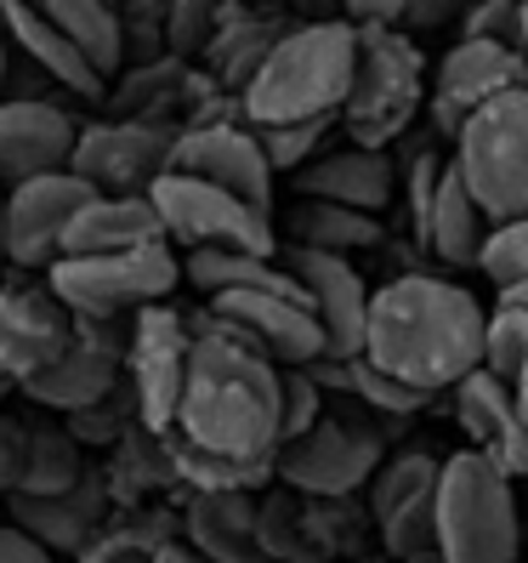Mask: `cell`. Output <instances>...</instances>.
<instances>
[{
    "label": "cell",
    "instance_id": "6da1fadb",
    "mask_svg": "<svg viewBox=\"0 0 528 563\" xmlns=\"http://www.w3.org/2000/svg\"><path fill=\"white\" fill-rule=\"evenodd\" d=\"M177 433L234 461H279L284 444V364L216 319L193 324Z\"/></svg>",
    "mask_w": 528,
    "mask_h": 563
},
{
    "label": "cell",
    "instance_id": "7a4b0ae2",
    "mask_svg": "<svg viewBox=\"0 0 528 563\" xmlns=\"http://www.w3.org/2000/svg\"><path fill=\"white\" fill-rule=\"evenodd\" d=\"M488 347V313L467 285L443 274H404L375 290L364 358L426 393H443L472 376Z\"/></svg>",
    "mask_w": 528,
    "mask_h": 563
},
{
    "label": "cell",
    "instance_id": "3957f363",
    "mask_svg": "<svg viewBox=\"0 0 528 563\" xmlns=\"http://www.w3.org/2000/svg\"><path fill=\"white\" fill-rule=\"evenodd\" d=\"M358 69V29L341 18H318L302 29H284L268 63L239 97V114L250 125H284V120H329L341 114Z\"/></svg>",
    "mask_w": 528,
    "mask_h": 563
},
{
    "label": "cell",
    "instance_id": "277c9868",
    "mask_svg": "<svg viewBox=\"0 0 528 563\" xmlns=\"http://www.w3.org/2000/svg\"><path fill=\"white\" fill-rule=\"evenodd\" d=\"M512 473H501L488 455L460 450L443 461L438 478V558L443 563H517L523 518Z\"/></svg>",
    "mask_w": 528,
    "mask_h": 563
},
{
    "label": "cell",
    "instance_id": "5b68a950",
    "mask_svg": "<svg viewBox=\"0 0 528 563\" xmlns=\"http://www.w3.org/2000/svg\"><path fill=\"white\" fill-rule=\"evenodd\" d=\"M420 109V52L404 23H364L358 29V69L341 103L352 143L386 148L398 131H409Z\"/></svg>",
    "mask_w": 528,
    "mask_h": 563
},
{
    "label": "cell",
    "instance_id": "8992f818",
    "mask_svg": "<svg viewBox=\"0 0 528 563\" xmlns=\"http://www.w3.org/2000/svg\"><path fill=\"white\" fill-rule=\"evenodd\" d=\"M182 279V262L171 256V240L131 245V251H97V256H57L46 268V285L69 313H137L148 302H165Z\"/></svg>",
    "mask_w": 528,
    "mask_h": 563
},
{
    "label": "cell",
    "instance_id": "52a82bcc",
    "mask_svg": "<svg viewBox=\"0 0 528 563\" xmlns=\"http://www.w3.org/2000/svg\"><path fill=\"white\" fill-rule=\"evenodd\" d=\"M454 159L494 222L528 217V86H512L460 125Z\"/></svg>",
    "mask_w": 528,
    "mask_h": 563
},
{
    "label": "cell",
    "instance_id": "ba28073f",
    "mask_svg": "<svg viewBox=\"0 0 528 563\" xmlns=\"http://www.w3.org/2000/svg\"><path fill=\"white\" fill-rule=\"evenodd\" d=\"M154 206L165 217V234L188 251H256V256H279V228L273 211H261L239 200L234 188L205 183L193 172H165L154 188Z\"/></svg>",
    "mask_w": 528,
    "mask_h": 563
},
{
    "label": "cell",
    "instance_id": "9c48e42d",
    "mask_svg": "<svg viewBox=\"0 0 528 563\" xmlns=\"http://www.w3.org/2000/svg\"><path fill=\"white\" fill-rule=\"evenodd\" d=\"M381 433L370 421L358 416H336L324 410L307 433H295L279 444V484L284 489H302L313 495V501H347V495H358L375 467H381Z\"/></svg>",
    "mask_w": 528,
    "mask_h": 563
},
{
    "label": "cell",
    "instance_id": "30bf717a",
    "mask_svg": "<svg viewBox=\"0 0 528 563\" xmlns=\"http://www.w3.org/2000/svg\"><path fill=\"white\" fill-rule=\"evenodd\" d=\"M438 478H443V461H432L426 450H398L364 484L370 523L381 529V547L392 563L438 558Z\"/></svg>",
    "mask_w": 528,
    "mask_h": 563
},
{
    "label": "cell",
    "instance_id": "8fae6325",
    "mask_svg": "<svg viewBox=\"0 0 528 563\" xmlns=\"http://www.w3.org/2000/svg\"><path fill=\"white\" fill-rule=\"evenodd\" d=\"M188 358H193V324L165 302L137 308V319H131L125 382H131V393H137V427L143 433H177Z\"/></svg>",
    "mask_w": 528,
    "mask_h": 563
},
{
    "label": "cell",
    "instance_id": "7c38bea8",
    "mask_svg": "<svg viewBox=\"0 0 528 563\" xmlns=\"http://www.w3.org/2000/svg\"><path fill=\"white\" fill-rule=\"evenodd\" d=\"M177 137H182V125H171V120L114 114V120L80 125V143H75L69 165L103 194H148L165 172H171Z\"/></svg>",
    "mask_w": 528,
    "mask_h": 563
},
{
    "label": "cell",
    "instance_id": "4fadbf2b",
    "mask_svg": "<svg viewBox=\"0 0 528 563\" xmlns=\"http://www.w3.org/2000/svg\"><path fill=\"white\" fill-rule=\"evenodd\" d=\"M91 194H103L97 183H86L75 165L57 172L23 177L7 188V234H12V268H52L69 240V222L80 217V206Z\"/></svg>",
    "mask_w": 528,
    "mask_h": 563
},
{
    "label": "cell",
    "instance_id": "5bb4252c",
    "mask_svg": "<svg viewBox=\"0 0 528 563\" xmlns=\"http://www.w3.org/2000/svg\"><path fill=\"white\" fill-rule=\"evenodd\" d=\"M205 319L239 330L245 342H256L279 364H313L329 353L324 319L307 296H284V290H216Z\"/></svg>",
    "mask_w": 528,
    "mask_h": 563
},
{
    "label": "cell",
    "instance_id": "9a60e30c",
    "mask_svg": "<svg viewBox=\"0 0 528 563\" xmlns=\"http://www.w3.org/2000/svg\"><path fill=\"white\" fill-rule=\"evenodd\" d=\"M171 172H193L205 183H222V188H234L239 200L273 211V177L279 172H273V159H268V148H261L250 120L245 125L239 120H193V125H182Z\"/></svg>",
    "mask_w": 528,
    "mask_h": 563
},
{
    "label": "cell",
    "instance_id": "2e32d148",
    "mask_svg": "<svg viewBox=\"0 0 528 563\" xmlns=\"http://www.w3.org/2000/svg\"><path fill=\"white\" fill-rule=\"evenodd\" d=\"M512 86H528V52L506 46V41H483L467 35L443 63H438V86H432V120L443 137H460L488 97H501Z\"/></svg>",
    "mask_w": 528,
    "mask_h": 563
},
{
    "label": "cell",
    "instance_id": "e0dca14e",
    "mask_svg": "<svg viewBox=\"0 0 528 563\" xmlns=\"http://www.w3.org/2000/svg\"><path fill=\"white\" fill-rule=\"evenodd\" d=\"M279 256H284V268L307 285L313 308L324 319V336H329L324 358H358L364 353V336H370V302H375L364 274H358L347 256L313 251V245H279Z\"/></svg>",
    "mask_w": 528,
    "mask_h": 563
},
{
    "label": "cell",
    "instance_id": "ac0fdd59",
    "mask_svg": "<svg viewBox=\"0 0 528 563\" xmlns=\"http://www.w3.org/2000/svg\"><path fill=\"white\" fill-rule=\"evenodd\" d=\"M75 342V313L57 302V290H18L0 285V382L23 387L35 371Z\"/></svg>",
    "mask_w": 528,
    "mask_h": 563
},
{
    "label": "cell",
    "instance_id": "d6986e66",
    "mask_svg": "<svg viewBox=\"0 0 528 563\" xmlns=\"http://www.w3.org/2000/svg\"><path fill=\"white\" fill-rule=\"evenodd\" d=\"M80 125L52 97H0V183H23L75 159Z\"/></svg>",
    "mask_w": 528,
    "mask_h": 563
},
{
    "label": "cell",
    "instance_id": "ffe728a7",
    "mask_svg": "<svg viewBox=\"0 0 528 563\" xmlns=\"http://www.w3.org/2000/svg\"><path fill=\"white\" fill-rule=\"evenodd\" d=\"M449 393H454V421L467 427L472 450L488 455L501 473L528 478V416L517 410L512 387L494 376L488 364H478V371L460 376Z\"/></svg>",
    "mask_w": 528,
    "mask_h": 563
},
{
    "label": "cell",
    "instance_id": "44dd1931",
    "mask_svg": "<svg viewBox=\"0 0 528 563\" xmlns=\"http://www.w3.org/2000/svg\"><path fill=\"white\" fill-rule=\"evenodd\" d=\"M109 495H114V484L97 473V467H86V478L75 489H57V495H23V489H12L7 495V512L41 547H52L57 558H69V552H86L97 536H103Z\"/></svg>",
    "mask_w": 528,
    "mask_h": 563
},
{
    "label": "cell",
    "instance_id": "7402d4cb",
    "mask_svg": "<svg viewBox=\"0 0 528 563\" xmlns=\"http://www.w3.org/2000/svg\"><path fill=\"white\" fill-rule=\"evenodd\" d=\"M0 23H7L12 46L23 52V63H35V69L52 75V86L75 91V97H103L109 91V75L97 69V63L63 35V29L35 7V0H0Z\"/></svg>",
    "mask_w": 528,
    "mask_h": 563
},
{
    "label": "cell",
    "instance_id": "603a6c76",
    "mask_svg": "<svg viewBox=\"0 0 528 563\" xmlns=\"http://www.w3.org/2000/svg\"><path fill=\"white\" fill-rule=\"evenodd\" d=\"M188 541L205 563H268L261 552V501L250 489H193Z\"/></svg>",
    "mask_w": 528,
    "mask_h": 563
},
{
    "label": "cell",
    "instance_id": "cb8c5ba5",
    "mask_svg": "<svg viewBox=\"0 0 528 563\" xmlns=\"http://www.w3.org/2000/svg\"><path fill=\"white\" fill-rule=\"evenodd\" d=\"M120 371H125L120 353L75 336L69 347L46 364V371H35V376L23 382V399L41 405V410H57V416H75L86 405H103L109 393L120 387Z\"/></svg>",
    "mask_w": 528,
    "mask_h": 563
},
{
    "label": "cell",
    "instance_id": "d4e9b609",
    "mask_svg": "<svg viewBox=\"0 0 528 563\" xmlns=\"http://www.w3.org/2000/svg\"><path fill=\"white\" fill-rule=\"evenodd\" d=\"M171 240L165 217L154 206V194H91L80 217L69 222L63 256H97V251H131V245H154Z\"/></svg>",
    "mask_w": 528,
    "mask_h": 563
},
{
    "label": "cell",
    "instance_id": "484cf974",
    "mask_svg": "<svg viewBox=\"0 0 528 563\" xmlns=\"http://www.w3.org/2000/svg\"><path fill=\"white\" fill-rule=\"evenodd\" d=\"M295 194H313V200H336V206H352V211H386L392 200V159L370 143H352V148H336V154H318L302 165L295 177Z\"/></svg>",
    "mask_w": 528,
    "mask_h": 563
},
{
    "label": "cell",
    "instance_id": "4316f807",
    "mask_svg": "<svg viewBox=\"0 0 528 563\" xmlns=\"http://www.w3.org/2000/svg\"><path fill=\"white\" fill-rule=\"evenodd\" d=\"M488 206L478 200V188L467 183L460 159L443 165V183H438V200H432V217H426V251L449 268H478L483 256V240H488Z\"/></svg>",
    "mask_w": 528,
    "mask_h": 563
},
{
    "label": "cell",
    "instance_id": "83f0119b",
    "mask_svg": "<svg viewBox=\"0 0 528 563\" xmlns=\"http://www.w3.org/2000/svg\"><path fill=\"white\" fill-rule=\"evenodd\" d=\"M284 234H290V245H313V251L352 256V251L381 245V222H375V211H352V206H336V200H313V194H295Z\"/></svg>",
    "mask_w": 528,
    "mask_h": 563
},
{
    "label": "cell",
    "instance_id": "f1b7e54d",
    "mask_svg": "<svg viewBox=\"0 0 528 563\" xmlns=\"http://www.w3.org/2000/svg\"><path fill=\"white\" fill-rule=\"evenodd\" d=\"M86 444L69 427H46V421H23V444H18V489L23 495H57L75 489L86 478Z\"/></svg>",
    "mask_w": 528,
    "mask_h": 563
},
{
    "label": "cell",
    "instance_id": "f546056e",
    "mask_svg": "<svg viewBox=\"0 0 528 563\" xmlns=\"http://www.w3.org/2000/svg\"><path fill=\"white\" fill-rule=\"evenodd\" d=\"M279 35L284 29L279 23H268V18H250V12H234L216 35L205 41V69H211V80H222L227 91H239L245 97V86L256 80V69L268 63V52L279 46Z\"/></svg>",
    "mask_w": 528,
    "mask_h": 563
},
{
    "label": "cell",
    "instance_id": "4dcf8cb0",
    "mask_svg": "<svg viewBox=\"0 0 528 563\" xmlns=\"http://www.w3.org/2000/svg\"><path fill=\"white\" fill-rule=\"evenodd\" d=\"M35 7L69 35L97 69H103L109 80L120 75V63H125V18H120V7L114 0H35Z\"/></svg>",
    "mask_w": 528,
    "mask_h": 563
},
{
    "label": "cell",
    "instance_id": "1f68e13d",
    "mask_svg": "<svg viewBox=\"0 0 528 563\" xmlns=\"http://www.w3.org/2000/svg\"><path fill=\"white\" fill-rule=\"evenodd\" d=\"M200 86L188 75V63H182V52H171V57H148L143 69H131L114 91H109V103H114V114H137V120H171V103H182V97Z\"/></svg>",
    "mask_w": 528,
    "mask_h": 563
},
{
    "label": "cell",
    "instance_id": "d6a6232c",
    "mask_svg": "<svg viewBox=\"0 0 528 563\" xmlns=\"http://www.w3.org/2000/svg\"><path fill=\"white\" fill-rule=\"evenodd\" d=\"M165 450H171V473L188 489H261L268 478H279L273 461H234V455L188 444L182 433H165Z\"/></svg>",
    "mask_w": 528,
    "mask_h": 563
},
{
    "label": "cell",
    "instance_id": "836d02e7",
    "mask_svg": "<svg viewBox=\"0 0 528 563\" xmlns=\"http://www.w3.org/2000/svg\"><path fill=\"white\" fill-rule=\"evenodd\" d=\"M483 364L512 387L517 410L528 416V302H517V296H501V308L488 313V347H483Z\"/></svg>",
    "mask_w": 528,
    "mask_h": 563
},
{
    "label": "cell",
    "instance_id": "e575fe53",
    "mask_svg": "<svg viewBox=\"0 0 528 563\" xmlns=\"http://www.w3.org/2000/svg\"><path fill=\"white\" fill-rule=\"evenodd\" d=\"M478 268L494 279V290H528V217H512V222H494L488 240H483V256Z\"/></svg>",
    "mask_w": 528,
    "mask_h": 563
},
{
    "label": "cell",
    "instance_id": "d590c367",
    "mask_svg": "<svg viewBox=\"0 0 528 563\" xmlns=\"http://www.w3.org/2000/svg\"><path fill=\"white\" fill-rule=\"evenodd\" d=\"M239 12V0H177L171 23H165V41L171 52H205V41Z\"/></svg>",
    "mask_w": 528,
    "mask_h": 563
},
{
    "label": "cell",
    "instance_id": "8d00e7d4",
    "mask_svg": "<svg viewBox=\"0 0 528 563\" xmlns=\"http://www.w3.org/2000/svg\"><path fill=\"white\" fill-rule=\"evenodd\" d=\"M329 120H284V125H256L261 148H268L273 172H302V165L318 154Z\"/></svg>",
    "mask_w": 528,
    "mask_h": 563
},
{
    "label": "cell",
    "instance_id": "74e56055",
    "mask_svg": "<svg viewBox=\"0 0 528 563\" xmlns=\"http://www.w3.org/2000/svg\"><path fill=\"white\" fill-rule=\"evenodd\" d=\"M318 416H324V382L307 364H284V439L307 433Z\"/></svg>",
    "mask_w": 528,
    "mask_h": 563
},
{
    "label": "cell",
    "instance_id": "f35d334b",
    "mask_svg": "<svg viewBox=\"0 0 528 563\" xmlns=\"http://www.w3.org/2000/svg\"><path fill=\"white\" fill-rule=\"evenodd\" d=\"M523 18H528V0H478L467 12V35L523 46Z\"/></svg>",
    "mask_w": 528,
    "mask_h": 563
},
{
    "label": "cell",
    "instance_id": "ab89813d",
    "mask_svg": "<svg viewBox=\"0 0 528 563\" xmlns=\"http://www.w3.org/2000/svg\"><path fill=\"white\" fill-rule=\"evenodd\" d=\"M438 183H443V159H438V154H420V159L409 165V217H415V234H420V240H426V217H432Z\"/></svg>",
    "mask_w": 528,
    "mask_h": 563
},
{
    "label": "cell",
    "instance_id": "60d3db41",
    "mask_svg": "<svg viewBox=\"0 0 528 563\" xmlns=\"http://www.w3.org/2000/svg\"><path fill=\"white\" fill-rule=\"evenodd\" d=\"M472 7H478V0H409L404 29H409V35H426V29H443L454 18H467Z\"/></svg>",
    "mask_w": 528,
    "mask_h": 563
},
{
    "label": "cell",
    "instance_id": "b9f144b4",
    "mask_svg": "<svg viewBox=\"0 0 528 563\" xmlns=\"http://www.w3.org/2000/svg\"><path fill=\"white\" fill-rule=\"evenodd\" d=\"M0 563H57V552L41 547L23 523H0Z\"/></svg>",
    "mask_w": 528,
    "mask_h": 563
},
{
    "label": "cell",
    "instance_id": "7bdbcfd3",
    "mask_svg": "<svg viewBox=\"0 0 528 563\" xmlns=\"http://www.w3.org/2000/svg\"><path fill=\"white\" fill-rule=\"evenodd\" d=\"M18 444H23V421L0 410V501L18 489Z\"/></svg>",
    "mask_w": 528,
    "mask_h": 563
},
{
    "label": "cell",
    "instance_id": "ee69618b",
    "mask_svg": "<svg viewBox=\"0 0 528 563\" xmlns=\"http://www.w3.org/2000/svg\"><path fill=\"white\" fill-rule=\"evenodd\" d=\"M347 12H352L358 23H404L409 0H347Z\"/></svg>",
    "mask_w": 528,
    "mask_h": 563
},
{
    "label": "cell",
    "instance_id": "f6af8a7d",
    "mask_svg": "<svg viewBox=\"0 0 528 563\" xmlns=\"http://www.w3.org/2000/svg\"><path fill=\"white\" fill-rule=\"evenodd\" d=\"M7 80H12V35H7V23H0V97H7Z\"/></svg>",
    "mask_w": 528,
    "mask_h": 563
},
{
    "label": "cell",
    "instance_id": "bcb514c9",
    "mask_svg": "<svg viewBox=\"0 0 528 563\" xmlns=\"http://www.w3.org/2000/svg\"><path fill=\"white\" fill-rule=\"evenodd\" d=\"M12 262V234H7V183H0V268Z\"/></svg>",
    "mask_w": 528,
    "mask_h": 563
},
{
    "label": "cell",
    "instance_id": "7dc6e473",
    "mask_svg": "<svg viewBox=\"0 0 528 563\" xmlns=\"http://www.w3.org/2000/svg\"><path fill=\"white\" fill-rule=\"evenodd\" d=\"M7 393H12V382H0V405H7Z\"/></svg>",
    "mask_w": 528,
    "mask_h": 563
},
{
    "label": "cell",
    "instance_id": "c3c4849f",
    "mask_svg": "<svg viewBox=\"0 0 528 563\" xmlns=\"http://www.w3.org/2000/svg\"><path fill=\"white\" fill-rule=\"evenodd\" d=\"M506 296H517V302H528V290H506Z\"/></svg>",
    "mask_w": 528,
    "mask_h": 563
},
{
    "label": "cell",
    "instance_id": "681fc988",
    "mask_svg": "<svg viewBox=\"0 0 528 563\" xmlns=\"http://www.w3.org/2000/svg\"><path fill=\"white\" fill-rule=\"evenodd\" d=\"M523 52H528V18H523Z\"/></svg>",
    "mask_w": 528,
    "mask_h": 563
},
{
    "label": "cell",
    "instance_id": "f907efd6",
    "mask_svg": "<svg viewBox=\"0 0 528 563\" xmlns=\"http://www.w3.org/2000/svg\"><path fill=\"white\" fill-rule=\"evenodd\" d=\"M426 563H443V558H426Z\"/></svg>",
    "mask_w": 528,
    "mask_h": 563
},
{
    "label": "cell",
    "instance_id": "816d5d0a",
    "mask_svg": "<svg viewBox=\"0 0 528 563\" xmlns=\"http://www.w3.org/2000/svg\"><path fill=\"white\" fill-rule=\"evenodd\" d=\"M268 563H273V558H268Z\"/></svg>",
    "mask_w": 528,
    "mask_h": 563
}]
</instances>
